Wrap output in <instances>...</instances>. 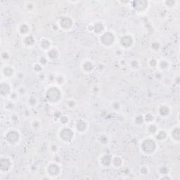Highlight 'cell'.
I'll list each match as a JSON object with an SVG mask.
<instances>
[{"label": "cell", "mask_w": 180, "mask_h": 180, "mask_svg": "<svg viewBox=\"0 0 180 180\" xmlns=\"http://www.w3.org/2000/svg\"><path fill=\"white\" fill-rule=\"evenodd\" d=\"M38 78L39 80H40L41 82H43V81L46 80L47 79V76L44 73V72H42V73L38 74Z\"/></svg>", "instance_id": "58"}, {"label": "cell", "mask_w": 180, "mask_h": 180, "mask_svg": "<svg viewBox=\"0 0 180 180\" xmlns=\"http://www.w3.org/2000/svg\"><path fill=\"white\" fill-rule=\"evenodd\" d=\"M48 151L51 154L55 156L60 151L59 145L56 142H51L48 146Z\"/></svg>", "instance_id": "30"}, {"label": "cell", "mask_w": 180, "mask_h": 180, "mask_svg": "<svg viewBox=\"0 0 180 180\" xmlns=\"http://www.w3.org/2000/svg\"><path fill=\"white\" fill-rule=\"evenodd\" d=\"M17 31L19 33L20 35H21L22 37H25V36L29 35L30 33V26L28 23L23 22L21 23L20 24L18 25L17 27Z\"/></svg>", "instance_id": "23"}, {"label": "cell", "mask_w": 180, "mask_h": 180, "mask_svg": "<svg viewBox=\"0 0 180 180\" xmlns=\"http://www.w3.org/2000/svg\"><path fill=\"white\" fill-rule=\"evenodd\" d=\"M159 130L158 125L156 122H151V123L147 124L146 126V131L149 136H154Z\"/></svg>", "instance_id": "26"}, {"label": "cell", "mask_w": 180, "mask_h": 180, "mask_svg": "<svg viewBox=\"0 0 180 180\" xmlns=\"http://www.w3.org/2000/svg\"><path fill=\"white\" fill-rule=\"evenodd\" d=\"M171 67V64L168 60H167L165 59H161L160 60H158V66L157 68L160 72H165L168 71L169 70Z\"/></svg>", "instance_id": "25"}, {"label": "cell", "mask_w": 180, "mask_h": 180, "mask_svg": "<svg viewBox=\"0 0 180 180\" xmlns=\"http://www.w3.org/2000/svg\"><path fill=\"white\" fill-rule=\"evenodd\" d=\"M153 76H154V78L156 80H158L160 82L161 80L163 79V73H162V72L158 70V71L154 72V75H153Z\"/></svg>", "instance_id": "53"}, {"label": "cell", "mask_w": 180, "mask_h": 180, "mask_svg": "<svg viewBox=\"0 0 180 180\" xmlns=\"http://www.w3.org/2000/svg\"><path fill=\"white\" fill-rule=\"evenodd\" d=\"M12 86L7 81H2L0 83V94L2 98H8L12 92Z\"/></svg>", "instance_id": "15"}, {"label": "cell", "mask_w": 180, "mask_h": 180, "mask_svg": "<svg viewBox=\"0 0 180 180\" xmlns=\"http://www.w3.org/2000/svg\"><path fill=\"white\" fill-rule=\"evenodd\" d=\"M155 139L158 142H165V141L169 138V133L167 130L164 129H160L158 130L156 134L153 136Z\"/></svg>", "instance_id": "22"}, {"label": "cell", "mask_w": 180, "mask_h": 180, "mask_svg": "<svg viewBox=\"0 0 180 180\" xmlns=\"http://www.w3.org/2000/svg\"><path fill=\"white\" fill-rule=\"evenodd\" d=\"M173 82H174V84L177 85H179V83H180V77L179 75H176L175 77H174V79L173 80Z\"/></svg>", "instance_id": "60"}, {"label": "cell", "mask_w": 180, "mask_h": 180, "mask_svg": "<svg viewBox=\"0 0 180 180\" xmlns=\"http://www.w3.org/2000/svg\"><path fill=\"white\" fill-rule=\"evenodd\" d=\"M46 56H47L49 61H56L60 57L59 49L56 46H53L48 51L46 52Z\"/></svg>", "instance_id": "24"}, {"label": "cell", "mask_w": 180, "mask_h": 180, "mask_svg": "<svg viewBox=\"0 0 180 180\" xmlns=\"http://www.w3.org/2000/svg\"><path fill=\"white\" fill-rule=\"evenodd\" d=\"M45 172L49 178L56 179L61 176L62 173V168L59 162L51 161L46 165Z\"/></svg>", "instance_id": "6"}, {"label": "cell", "mask_w": 180, "mask_h": 180, "mask_svg": "<svg viewBox=\"0 0 180 180\" xmlns=\"http://www.w3.org/2000/svg\"><path fill=\"white\" fill-rule=\"evenodd\" d=\"M49 59L47 58V56L46 55H43V56H40V58L38 59V63L39 64H40L42 66H47L48 63H49Z\"/></svg>", "instance_id": "49"}, {"label": "cell", "mask_w": 180, "mask_h": 180, "mask_svg": "<svg viewBox=\"0 0 180 180\" xmlns=\"http://www.w3.org/2000/svg\"><path fill=\"white\" fill-rule=\"evenodd\" d=\"M141 153L145 156H153L158 149V142L152 136L143 138L139 143Z\"/></svg>", "instance_id": "1"}, {"label": "cell", "mask_w": 180, "mask_h": 180, "mask_svg": "<svg viewBox=\"0 0 180 180\" xmlns=\"http://www.w3.org/2000/svg\"><path fill=\"white\" fill-rule=\"evenodd\" d=\"M66 105L68 108L70 109V110H73V109L76 108L78 105L77 101L75 99L73 98H70L68 99H67L66 101Z\"/></svg>", "instance_id": "34"}, {"label": "cell", "mask_w": 180, "mask_h": 180, "mask_svg": "<svg viewBox=\"0 0 180 180\" xmlns=\"http://www.w3.org/2000/svg\"><path fill=\"white\" fill-rule=\"evenodd\" d=\"M129 66L130 69L132 70H137L140 68L141 67V63L138 59H132L131 61L129 62Z\"/></svg>", "instance_id": "36"}, {"label": "cell", "mask_w": 180, "mask_h": 180, "mask_svg": "<svg viewBox=\"0 0 180 180\" xmlns=\"http://www.w3.org/2000/svg\"><path fill=\"white\" fill-rule=\"evenodd\" d=\"M133 122L137 127L142 126L145 123L144 118H143V114L139 113L134 116V118H133Z\"/></svg>", "instance_id": "31"}, {"label": "cell", "mask_w": 180, "mask_h": 180, "mask_svg": "<svg viewBox=\"0 0 180 180\" xmlns=\"http://www.w3.org/2000/svg\"><path fill=\"white\" fill-rule=\"evenodd\" d=\"M150 49L153 52H159L161 49V44L158 40H153L150 44Z\"/></svg>", "instance_id": "38"}, {"label": "cell", "mask_w": 180, "mask_h": 180, "mask_svg": "<svg viewBox=\"0 0 180 180\" xmlns=\"http://www.w3.org/2000/svg\"><path fill=\"white\" fill-rule=\"evenodd\" d=\"M16 92L19 94L20 96H25L28 95V91L24 85H20L16 89Z\"/></svg>", "instance_id": "41"}, {"label": "cell", "mask_w": 180, "mask_h": 180, "mask_svg": "<svg viewBox=\"0 0 180 180\" xmlns=\"http://www.w3.org/2000/svg\"><path fill=\"white\" fill-rule=\"evenodd\" d=\"M158 179L160 180H172L173 179V177L169 174H163V175H159Z\"/></svg>", "instance_id": "54"}, {"label": "cell", "mask_w": 180, "mask_h": 180, "mask_svg": "<svg viewBox=\"0 0 180 180\" xmlns=\"http://www.w3.org/2000/svg\"><path fill=\"white\" fill-rule=\"evenodd\" d=\"M23 115H24V116L26 117V118H30V117L31 116V115H32L30 108L25 109L24 111H23Z\"/></svg>", "instance_id": "56"}, {"label": "cell", "mask_w": 180, "mask_h": 180, "mask_svg": "<svg viewBox=\"0 0 180 180\" xmlns=\"http://www.w3.org/2000/svg\"><path fill=\"white\" fill-rule=\"evenodd\" d=\"M90 128V124L85 119H80L75 122V130L79 134H85Z\"/></svg>", "instance_id": "13"}, {"label": "cell", "mask_w": 180, "mask_h": 180, "mask_svg": "<svg viewBox=\"0 0 180 180\" xmlns=\"http://www.w3.org/2000/svg\"><path fill=\"white\" fill-rule=\"evenodd\" d=\"M53 46V42L49 38L43 37L39 42V48L43 51H48Z\"/></svg>", "instance_id": "18"}, {"label": "cell", "mask_w": 180, "mask_h": 180, "mask_svg": "<svg viewBox=\"0 0 180 180\" xmlns=\"http://www.w3.org/2000/svg\"><path fill=\"white\" fill-rule=\"evenodd\" d=\"M4 139L8 144L15 147L19 144L21 140V134L15 128H9L5 131Z\"/></svg>", "instance_id": "3"}, {"label": "cell", "mask_w": 180, "mask_h": 180, "mask_svg": "<svg viewBox=\"0 0 180 180\" xmlns=\"http://www.w3.org/2000/svg\"><path fill=\"white\" fill-rule=\"evenodd\" d=\"M163 2L167 9H173L178 3V2L174 1V0H167V1H164Z\"/></svg>", "instance_id": "48"}, {"label": "cell", "mask_w": 180, "mask_h": 180, "mask_svg": "<svg viewBox=\"0 0 180 180\" xmlns=\"http://www.w3.org/2000/svg\"><path fill=\"white\" fill-rule=\"evenodd\" d=\"M75 131L68 126H63L58 132L59 139L64 143H70L75 138Z\"/></svg>", "instance_id": "5"}, {"label": "cell", "mask_w": 180, "mask_h": 180, "mask_svg": "<svg viewBox=\"0 0 180 180\" xmlns=\"http://www.w3.org/2000/svg\"><path fill=\"white\" fill-rule=\"evenodd\" d=\"M99 163L103 168H108V167L111 166L112 156L108 153H103L99 157Z\"/></svg>", "instance_id": "17"}, {"label": "cell", "mask_w": 180, "mask_h": 180, "mask_svg": "<svg viewBox=\"0 0 180 180\" xmlns=\"http://www.w3.org/2000/svg\"><path fill=\"white\" fill-rule=\"evenodd\" d=\"M1 59L2 61H8L11 59V54L8 51H3L1 53Z\"/></svg>", "instance_id": "50"}, {"label": "cell", "mask_w": 180, "mask_h": 180, "mask_svg": "<svg viewBox=\"0 0 180 180\" xmlns=\"http://www.w3.org/2000/svg\"><path fill=\"white\" fill-rule=\"evenodd\" d=\"M169 168L166 165H160L157 169V173L159 175H163V174H169Z\"/></svg>", "instance_id": "40"}, {"label": "cell", "mask_w": 180, "mask_h": 180, "mask_svg": "<svg viewBox=\"0 0 180 180\" xmlns=\"http://www.w3.org/2000/svg\"><path fill=\"white\" fill-rule=\"evenodd\" d=\"M119 64H120V65H121V66L122 67H124V66H126L127 64V62L126 61V60H125V59H121V60H120Z\"/></svg>", "instance_id": "61"}, {"label": "cell", "mask_w": 180, "mask_h": 180, "mask_svg": "<svg viewBox=\"0 0 180 180\" xmlns=\"http://www.w3.org/2000/svg\"><path fill=\"white\" fill-rule=\"evenodd\" d=\"M96 69L99 70V71H102V70H103L104 68H105V66H104V65L103 64L100 63V64H97V66H96Z\"/></svg>", "instance_id": "59"}, {"label": "cell", "mask_w": 180, "mask_h": 180, "mask_svg": "<svg viewBox=\"0 0 180 180\" xmlns=\"http://www.w3.org/2000/svg\"><path fill=\"white\" fill-rule=\"evenodd\" d=\"M169 137L170 138L172 141H173L175 143H179L180 141V127L178 125H176L173 127H172L169 130Z\"/></svg>", "instance_id": "19"}, {"label": "cell", "mask_w": 180, "mask_h": 180, "mask_svg": "<svg viewBox=\"0 0 180 180\" xmlns=\"http://www.w3.org/2000/svg\"><path fill=\"white\" fill-rule=\"evenodd\" d=\"M160 82L164 86H165V87H170V86L173 85V84L174 83L173 80L168 76H163V79L161 80Z\"/></svg>", "instance_id": "42"}, {"label": "cell", "mask_w": 180, "mask_h": 180, "mask_svg": "<svg viewBox=\"0 0 180 180\" xmlns=\"http://www.w3.org/2000/svg\"><path fill=\"white\" fill-rule=\"evenodd\" d=\"M135 42L134 37L132 34H125L120 38L119 45L122 50H128L134 46Z\"/></svg>", "instance_id": "7"}, {"label": "cell", "mask_w": 180, "mask_h": 180, "mask_svg": "<svg viewBox=\"0 0 180 180\" xmlns=\"http://www.w3.org/2000/svg\"><path fill=\"white\" fill-rule=\"evenodd\" d=\"M159 16H160L161 19H165V18L168 16V12H167L165 10H161L159 13Z\"/></svg>", "instance_id": "57"}, {"label": "cell", "mask_w": 180, "mask_h": 180, "mask_svg": "<svg viewBox=\"0 0 180 180\" xmlns=\"http://www.w3.org/2000/svg\"><path fill=\"white\" fill-rule=\"evenodd\" d=\"M2 77L5 80L11 79L15 75V68L11 65H5L2 68Z\"/></svg>", "instance_id": "16"}, {"label": "cell", "mask_w": 180, "mask_h": 180, "mask_svg": "<svg viewBox=\"0 0 180 180\" xmlns=\"http://www.w3.org/2000/svg\"><path fill=\"white\" fill-rule=\"evenodd\" d=\"M65 83H66V77H65V75L63 73H61V72L56 73L54 85L61 87V86L64 85Z\"/></svg>", "instance_id": "29"}, {"label": "cell", "mask_w": 180, "mask_h": 180, "mask_svg": "<svg viewBox=\"0 0 180 180\" xmlns=\"http://www.w3.org/2000/svg\"><path fill=\"white\" fill-rule=\"evenodd\" d=\"M63 115V113L60 111H56L53 114V120L55 122H58L59 118H61V116Z\"/></svg>", "instance_id": "51"}, {"label": "cell", "mask_w": 180, "mask_h": 180, "mask_svg": "<svg viewBox=\"0 0 180 180\" xmlns=\"http://www.w3.org/2000/svg\"><path fill=\"white\" fill-rule=\"evenodd\" d=\"M98 142L99 143V144L103 146V147H106L110 143V137L107 134H101L97 138Z\"/></svg>", "instance_id": "27"}, {"label": "cell", "mask_w": 180, "mask_h": 180, "mask_svg": "<svg viewBox=\"0 0 180 180\" xmlns=\"http://www.w3.org/2000/svg\"><path fill=\"white\" fill-rule=\"evenodd\" d=\"M57 24H58L60 30L68 32V31L71 30L73 28L74 20L71 17L65 15V16H62L61 18H60Z\"/></svg>", "instance_id": "9"}, {"label": "cell", "mask_w": 180, "mask_h": 180, "mask_svg": "<svg viewBox=\"0 0 180 180\" xmlns=\"http://www.w3.org/2000/svg\"><path fill=\"white\" fill-rule=\"evenodd\" d=\"M10 120L13 122H19L20 120V116L19 114L15 113H12L10 116Z\"/></svg>", "instance_id": "52"}, {"label": "cell", "mask_w": 180, "mask_h": 180, "mask_svg": "<svg viewBox=\"0 0 180 180\" xmlns=\"http://www.w3.org/2000/svg\"><path fill=\"white\" fill-rule=\"evenodd\" d=\"M25 9L28 12H33L35 9V4L33 2H26Z\"/></svg>", "instance_id": "46"}, {"label": "cell", "mask_w": 180, "mask_h": 180, "mask_svg": "<svg viewBox=\"0 0 180 180\" xmlns=\"http://www.w3.org/2000/svg\"><path fill=\"white\" fill-rule=\"evenodd\" d=\"M99 41L104 47L110 48L116 42V35L112 31L106 30L99 36Z\"/></svg>", "instance_id": "4"}, {"label": "cell", "mask_w": 180, "mask_h": 180, "mask_svg": "<svg viewBox=\"0 0 180 180\" xmlns=\"http://www.w3.org/2000/svg\"><path fill=\"white\" fill-rule=\"evenodd\" d=\"M55 77L56 73H51L47 75V80L50 82L52 85H54V82H55Z\"/></svg>", "instance_id": "55"}, {"label": "cell", "mask_w": 180, "mask_h": 180, "mask_svg": "<svg viewBox=\"0 0 180 180\" xmlns=\"http://www.w3.org/2000/svg\"><path fill=\"white\" fill-rule=\"evenodd\" d=\"M139 173L142 176H147L150 173V168L147 164H143L140 165L139 168Z\"/></svg>", "instance_id": "35"}, {"label": "cell", "mask_w": 180, "mask_h": 180, "mask_svg": "<svg viewBox=\"0 0 180 180\" xmlns=\"http://www.w3.org/2000/svg\"><path fill=\"white\" fill-rule=\"evenodd\" d=\"M63 92L59 86L51 85L44 92L46 100L51 104L59 103L63 99Z\"/></svg>", "instance_id": "2"}, {"label": "cell", "mask_w": 180, "mask_h": 180, "mask_svg": "<svg viewBox=\"0 0 180 180\" xmlns=\"http://www.w3.org/2000/svg\"><path fill=\"white\" fill-rule=\"evenodd\" d=\"M15 102L9 99H8L7 101H5L4 103V111H6L7 112H13L15 109Z\"/></svg>", "instance_id": "32"}, {"label": "cell", "mask_w": 180, "mask_h": 180, "mask_svg": "<svg viewBox=\"0 0 180 180\" xmlns=\"http://www.w3.org/2000/svg\"><path fill=\"white\" fill-rule=\"evenodd\" d=\"M33 71L38 75L40 73H42V72H43L44 66H42V65L40 64H39L38 62H36L35 64H33Z\"/></svg>", "instance_id": "43"}, {"label": "cell", "mask_w": 180, "mask_h": 180, "mask_svg": "<svg viewBox=\"0 0 180 180\" xmlns=\"http://www.w3.org/2000/svg\"><path fill=\"white\" fill-rule=\"evenodd\" d=\"M96 68V65L92 60L85 59L81 63V69L85 74H90Z\"/></svg>", "instance_id": "14"}, {"label": "cell", "mask_w": 180, "mask_h": 180, "mask_svg": "<svg viewBox=\"0 0 180 180\" xmlns=\"http://www.w3.org/2000/svg\"><path fill=\"white\" fill-rule=\"evenodd\" d=\"M20 97V96L16 92V90H13L12 92L11 93V94H10L9 97H8V99L11 100L12 101H14V102H16V101L19 99Z\"/></svg>", "instance_id": "47"}, {"label": "cell", "mask_w": 180, "mask_h": 180, "mask_svg": "<svg viewBox=\"0 0 180 180\" xmlns=\"http://www.w3.org/2000/svg\"><path fill=\"white\" fill-rule=\"evenodd\" d=\"M58 122L62 125L63 126H66V125L70 122V118L69 116H68L67 115L63 114L61 116V118H59Z\"/></svg>", "instance_id": "44"}, {"label": "cell", "mask_w": 180, "mask_h": 180, "mask_svg": "<svg viewBox=\"0 0 180 180\" xmlns=\"http://www.w3.org/2000/svg\"><path fill=\"white\" fill-rule=\"evenodd\" d=\"M38 104V100L36 96H30L28 98L27 105L28 108H35Z\"/></svg>", "instance_id": "33"}, {"label": "cell", "mask_w": 180, "mask_h": 180, "mask_svg": "<svg viewBox=\"0 0 180 180\" xmlns=\"http://www.w3.org/2000/svg\"><path fill=\"white\" fill-rule=\"evenodd\" d=\"M158 62V60L157 59L154 58V57H152V58H150L148 60V67L152 69L157 68Z\"/></svg>", "instance_id": "45"}, {"label": "cell", "mask_w": 180, "mask_h": 180, "mask_svg": "<svg viewBox=\"0 0 180 180\" xmlns=\"http://www.w3.org/2000/svg\"><path fill=\"white\" fill-rule=\"evenodd\" d=\"M14 166L12 158L7 156H2L0 158V173L7 174L11 170Z\"/></svg>", "instance_id": "8"}, {"label": "cell", "mask_w": 180, "mask_h": 180, "mask_svg": "<svg viewBox=\"0 0 180 180\" xmlns=\"http://www.w3.org/2000/svg\"><path fill=\"white\" fill-rule=\"evenodd\" d=\"M124 165V159L119 155H114L112 156L111 166L114 169H118L122 168Z\"/></svg>", "instance_id": "21"}, {"label": "cell", "mask_w": 180, "mask_h": 180, "mask_svg": "<svg viewBox=\"0 0 180 180\" xmlns=\"http://www.w3.org/2000/svg\"><path fill=\"white\" fill-rule=\"evenodd\" d=\"M132 7L135 12L138 14H143L148 11L149 8V2L145 0H138L132 2Z\"/></svg>", "instance_id": "10"}, {"label": "cell", "mask_w": 180, "mask_h": 180, "mask_svg": "<svg viewBox=\"0 0 180 180\" xmlns=\"http://www.w3.org/2000/svg\"><path fill=\"white\" fill-rule=\"evenodd\" d=\"M110 106L112 110H113L114 112H116V113L120 112L122 109V104L119 101H112L110 104Z\"/></svg>", "instance_id": "39"}, {"label": "cell", "mask_w": 180, "mask_h": 180, "mask_svg": "<svg viewBox=\"0 0 180 180\" xmlns=\"http://www.w3.org/2000/svg\"><path fill=\"white\" fill-rule=\"evenodd\" d=\"M156 111H157L158 116L163 119L168 118L172 114V108L170 106L166 103H162L159 105Z\"/></svg>", "instance_id": "12"}, {"label": "cell", "mask_w": 180, "mask_h": 180, "mask_svg": "<svg viewBox=\"0 0 180 180\" xmlns=\"http://www.w3.org/2000/svg\"><path fill=\"white\" fill-rule=\"evenodd\" d=\"M42 127V122L39 118H34L30 121V127L33 131H40Z\"/></svg>", "instance_id": "28"}, {"label": "cell", "mask_w": 180, "mask_h": 180, "mask_svg": "<svg viewBox=\"0 0 180 180\" xmlns=\"http://www.w3.org/2000/svg\"><path fill=\"white\" fill-rule=\"evenodd\" d=\"M22 43L25 47L31 48L33 46H35V44H36V38L34 35L29 34V35H26L25 37H23Z\"/></svg>", "instance_id": "20"}, {"label": "cell", "mask_w": 180, "mask_h": 180, "mask_svg": "<svg viewBox=\"0 0 180 180\" xmlns=\"http://www.w3.org/2000/svg\"><path fill=\"white\" fill-rule=\"evenodd\" d=\"M87 30L90 33H92L98 36L101 35L106 30L105 24L103 22L101 21H97L90 24L87 27Z\"/></svg>", "instance_id": "11"}, {"label": "cell", "mask_w": 180, "mask_h": 180, "mask_svg": "<svg viewBox=\"0 0 180 180\" xmlns=\"http://www.w3.org/2000/svg\"><path fill=\"white\" fill-rule=\"evenodd\" d=\"M143 118H144V122L146 124L151 123V122H154L156 121V117L153 113L151 112L143 114Z\"/></svg>", "instance_id": "37"}]
</instances>
